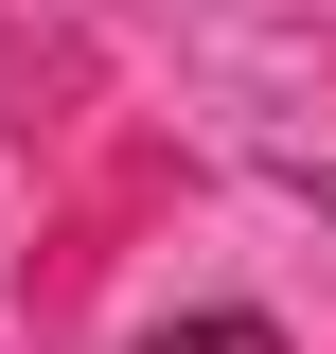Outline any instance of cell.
Masks as SVG:
<instances>
[{"mask_svg": "<svg viewBox=\"0 0 336 354\" xmlns=\"http://www.w3.org/2000/svg\"><path fill=\"white\" fill-rule=\"evenodd\" d=\"M142 354H283V319H248V301H212V319H160Z\"/></svg>", "mask_w": 336, "mask_h": 354, "instance_id": "6da1fadb", "label": "cell"}]
</instances>
